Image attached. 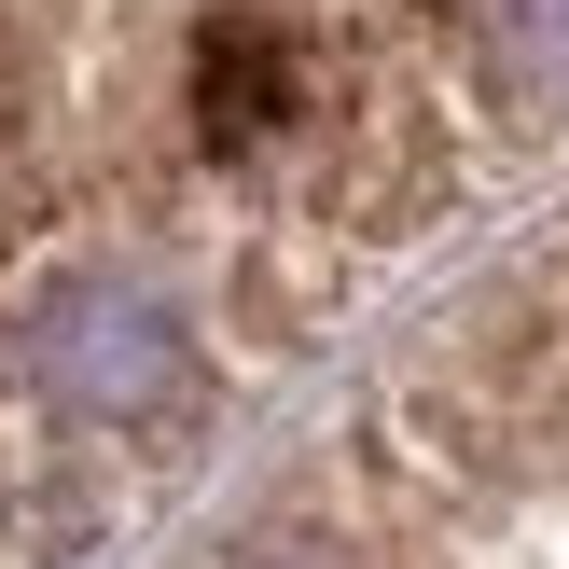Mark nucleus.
<instances>
[{"instance_id":"1","label":"nucleus","mask_w":569,"mask_h":569,"mask_svg":"<svg viewBox=\"0 0 569 569\" xmlns=\"http://www.w3.org/2000/svg\"><path fill=\"white\" fill-rule=\"evenodd\" d=\"M542 194L569 0H0V569L194 515Z\"/></svg>"},{"instance_id":"2","label":"nucleus","mask_w":569,"mask_h":569,"mask_svg":"<svg viewBox=\"0 0 569 569\" xmlns=\"http://www.w3.org/2000/svg\"><path fill=\"white\" fill-rule=\"evenodd\" d=\"M167 569H569V194L389 306Z\"/></svg>"}]
</instances>
